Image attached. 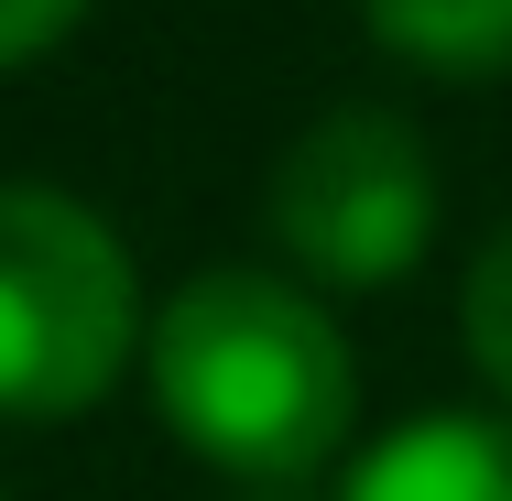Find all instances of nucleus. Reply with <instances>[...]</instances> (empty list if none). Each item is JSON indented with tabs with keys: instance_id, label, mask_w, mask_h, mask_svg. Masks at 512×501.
<instances>
[{
	"instance_id": "nucleus-1",
	"label": "nucleus",
	"mask_w": 512,
	"mask_h": 501,
	"mask_svg": "<svg viewBox=\"0 0 512 501\" xmlns=\"http://www.w3.org/2000/svg\"><path fill=\"white\" fill-rule=\"evenodd\" d=\"M153 414L240 480H306L349 436V338L284 273H197L142 338Z\"/></svg>"
},
{
	"instance_id": "nucleus-2",
	"label": "nucleus",
	"mask_w": 512,
	"mask_h": 501,
	"mask_svg": "<svg viewBox=\"0 0 512 501\" xmlns=\"http://www.w3.org/2000/svg\"><path fill=\"white\" fill-rule=\"evenodd\" d=\"M142 349V284L99 207L0 186V414H88Z\"/></svg>"
},
{
	"instance_id": "nucleus-3",
	"label": "nucleus",
	"mask_w": 512,
	"mask_h": 501,
	"mask_svg": "<svg viewBox=\"0 0 512 501\" xmlns=\"http://www.w3.org/2000/svg\"><path fill=\"white\" fill-rule=\"evenodd\" d=\"M436 229V164L393 109H327L273 164V240L316 284H393Z\"/></svg>"
},
{
	"instance_id": "nucleus-4",
	"label": "nucleus",
	"mask_w": 512,
	"mask_h": 501,
	"mask_svg": "<svg viewBox=\"0 0 512 501\" xmlns=\"http://www.w3.org/2000/svg\"><path fill=\"white\" fill-rule=\"evenodd\" d=\"M338 501H512V425L491 414H436L371 447Z\"/></svg>"
},
{
	"instance_id": "nucleus-5",
	"label": "nucleus",
	"mask_w": 512,
	"mask_h": 501,
	"mask_svg": "<svg viewBox=\"0 0 512 501\" xmlns=\"http://www.w3.org/2000/svg\"><path fill=\"white\" fill-rule=\"evenodd\" d=\"M371 11V33L414 55V66H436V77H491L512 66V0H360Z\"/></svg>"
},
{
	"instance_id": "nucleus-6",
	"label": "nucleus",
	"mask_w": 512,
	"mask_h": 501,
	"mask_svg": "<svg viewBox=\"0 0 512 501\" xmlns=\"http://www.w3.org/2000/svg\"><path fill=\"white\" fill-rule=\"evenodd\" d=\"M469 360L512 393V229L480 251V273H469Z\"/></svg>"
},
{
	"instance_id": "nucleus-7",
	"label": "nucleus",
	"mask_w": 512,
	"mask_h": 501,
	"mask_svg": "<svg viewBox=\"0 0 512 501\" xmlns=\"http://www.w3.org/2000/svg\"><path fill=\"white\" fill-rule=\"evenodd\" d=\"M77 11H88V0H0V66H33L44 44H66Z\"/></svg>"
}]
</instances>
